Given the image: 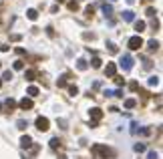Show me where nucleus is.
<instances>
[{
  "label": "nucleus",
  "instance_id": "obj_1",
  "mask_svg": "<svg viewBox=\"0 0 163 159\" xmlns=\"http://www.w3.org/2000/svg\"><path fill=\"white\" fill-rule=\"evenodd\" d=\"M93 153H95V155H101L103 159H107V157H113V151H111L109 147H105V145H101V143L93 145Z\"/></svg>",
  "mask_w": 163,
  "mask_h": 159
},
{
  "label": "nucleus",
  "instance_id": "obj_2",
  "mask_svg": "<svg viewBox=\"0 0 163 159\" xmlns=\"http://www.w3.org/2000/svg\"><path fill=\"white\" fill-rule=\"evenodd\" d=\"M129 48H131V50H139L141 46H143V38H141L139 34H135V36H131V38H129Z\"/></svg>",
  "mask_w": 163,
  "mask_h": 159
},
{
  "label": "nucleus",
  "instance_id": "obj_3",
  "mask_svg": "<svg viewBox=\"0 0 163 159\" xmlns=\"http://www.w3.org/2000/svg\"><path fill=\"white\" fill-rule=\"evenodd\" d=\"M133 63H135V60H133V57H131V55H123L119 65H121V68H123V71H131V68H133Z\"/></svg>",
  "mask_w": 163,
  "mask_h": 159
},
{
  "label": "nucleus",
  "instance_id": "obj_4",
  "mask_svg": "<svg viewBox=\"0 0 163 159\" xmlns=\"http://www.w3.org/2000/svg\"><path fill=\"white\" fill-rule=\"evenodd\" d=\"M48 125H50V121L47 117H36V129L38 131H48Z\"/></svg>",
  "mask_w": 163,
  "mask_h": 159
},
{
  "label": "nucleus",
  "instance_id": "obj_5",
  "mask_svg": "<svg viewBox=\"0 0 163 159\" xmlns=\"http://www.w3.org/2000/svg\"><path fill=\"white\" fill-rule=\"evenodd\" d=\"M89 115H91V119H93L95 123H97V121H99V119H101V117H103V111H101V109H99V107H93V109H91V111H89Z\"/></svg>",
  "mask_w": 163,
  "mask_h": 159
},
{
  "label": "nucleus",
  "instance_id": "obj_6",
  "mask_svg": "<svg viewBox=\"0 0 163 159\" xmlns=\"http://www.w3.org/2000/svg\"><path fill=\"white\" fill-rule=\"evenodd\" d=\"M115 73H117V65H115V63H107L105 75H107V77H115Z\"/></svg>",
  "mask_w": 163,
  "mask_h": 159
},
{
  "label": "nucleus",
  "instance_id": "obj_7",
  "mask_svg": "<svg viewBox=\"0 0 163 159\" xmlns=\"http://www.w3.org/2000/svg\"><path fill=\"white\" fill-rule=\"evenodd\" d=\"M20 147H24V149L32 147V139H30L28 135H22V137H20Z\"/></svg>",
  "mask_w": 163,
  "mask_h": 159
},
{
  "label": "nucleus",
  "instance_id": "obj_8",
  "mask_svg": "<svg viewBox=\"0 0 163 159\" xmlns=\"http://www.w3.org/2000/svg\"><path fill=\"white\" fill-rule=\"evenodd\" d=\"M18 105H20V109H22V111H26V109H32V99H26V97H24V99H20V103H18Z\"/></svg>",
  "mask_w": 163,
  "mask_h": 159
},
{
  "label": "nucleus",
  "instance_id": "obj_9",
  "mask_svg": "<svg viewBox=\"0 0 163 159\" xmlns=\"http://www.w3.org/2000/svg\"><path fill=\"white\" fill-rule=\"evenodd\" d=\"M123 20L133 22V20H135V12H133V10H125V12H123Z\"/></svg>",
  "mask_w": 163,
  "mask_h": 159
},
{
  "label": "nucleus",
  "instance_id": "obj_10",
  "mask_svg": "<svg viewBox=\"0 0 163 159\" xmlns=\"http://www.w3.org/2000/svg\"><path fill=\"white\" fill-rule=\"evenodd\" d=\"M103 95H105V97H123V91H119V89H115V91H109V89H107Z\"/></svg>",
  "mask_w": 163,
  "mask_h": 159
},
{
  "label": "nucleus",
  "instance_id": "obj_11",
  "mask_svg": "<svg viewBox=\"0 0 163 159\" xmlns=\"http://www.w3.org/2000/svg\"><path fill=\"white\" fill-rule=\"evenodd\" d=\"M26 16H28L30 20H36V18H38V12H36L34 8H28V10H26Z\"/></svg>",
  "mask_w": 163,
  "mask_h": 159
},
{
  "label": "nucleus",
  "instance_id": "obj_12",
  "mask_svg": "<svg viewBox=\"0 0 163 159\" xmlns=\"http://www.w3.org/2000/svg\"><path fill=\"white\" fill-rule=\"evenodd\" d=\"M145 26H147V24L143 22V20H135V30H137V32H143Z\"/></svg>",
  "mask_w": 163,
  "mask_h": 159
},
{
  "label": "nucleus",
  "instance_id": "obj_13",
  "mask_svg": "<svg viewBox=\"0 0 163 159\" xmlns=\"http://www.w3.org/2000/svg\"><path fill=\"white\" fill-rule=\"evenodd\" d=\"M87 67H89V65H87V60H83V58L77 60V68H79V71H87Z\"/></svg>",
  "mask_w": 163,
  "mask_h": 159
},
{
  "label": "nucleus",
  "instance_id": "obj_14",
  "mask_svg": "<svg viewBox=\"0 0 163 159\" xmlns=\"http://www.w3.org/2000/svg\"><path fill=\"white\" fill-rule=\"evenodd\" d=\"M16 127H18L20 131H24V129L28 127V121H24V119H18V121H16Z\"/></svg>",
  "mask_w": 163,
  "mask_h": 159
},
{
  "label": "nucleus",
  "instance_id": "obj_15",
  "mask_svg": "<svg viewBox=\"0 0 163 159\" xmlns=\"http://www.w3.org/2000/svg\"><path fill=\"white\" fill-rule=\"evenodd\" d=\"M67 6H69V10H73V12H77V10H79V2H77V0H70Z\"/></svg>",
  "mask_w": 163,
  "mask_h": 159
},
{
  "label": "nucleus",
  "instance_id": "obj_16",
  "mask_svg": "<svg viewBox=\"0 0 163 159\" xmlns=\"http://www.w3.org/2000/svg\"><path fill=\"white\" fill-rule=\"evenodd\" d=\"M147 85H149V87H157V85H159V77H149Z\"/></svg>",
  "mask_w": 163,
  "mask_h": 159
},
{
  "label": "nucleus",
  "instance_id": "obj_17",
  "mask_svg": "<svg viewBox=\"0 0 163 159\" xmlns=\"http://www.w3.org/2000/svg\"><path fill=\"white\" fill-rule=\"evenodd\" d=\"M103 12H105V16H111L113 14V6L111 4H103Z\"/></svg>",
  "mask_w": 163,
  "mask_h": 159
},
{
  "label": "nucleus",
  "instance_id": "obj_18",
  "mask_svg": "<svg viewBox=\"0 0 163 159\" xmlns=\"http://www.w3.org/2000/svg\"><path fill=\"white\" fill-rule=\"evenodd\" d=\"M4 105H6V109H8V111H12V109L16 107V101H14V99H6V103H4Z\"/></svg>",
  "mask_w": 163,
  "mask_h": 159
},
{
  "label": "nucleus",
  "instance_id": "obj_19",
  "mask_svg": "<svg viewBox=\"0 0 163 159\" xmlns=\"http://www.w3.org/2000/svg\"><path fill=\"white\" fill-rule=\"evenodd\" d=\"M137 105V101L135 99H125V109H133Z\"/></svg>",
  "mask_w": 163,
  "mask_h": 159
},
{
  "label": "nucleus",
  "instance_id": "obj_20",
  "mask_svg": "<svg viewBox=\"0 0 163 159\" xmlns=\"http://www.w3.org/2000/svg\"><path fill=\"white\" fill-rule=\"evenodd\" d=\"M50 147H52V149L60 147V139H58V137H52V139H50Z\"/></svg>",
  "mask_w": 163,
  "mask_h": 159
},
{
  "label": "nucleus",
  "instance_id": "obj_21",
  "mask_svg": "<svg viewBox=\"0 0 163 159\" xmlns=\"http://www.w3.org/2000/svg\"><path fill=\"white\" fill-rule=\"evenodd\" d=\"M107 48H109V53H113V55H115V53H119V48H117L115 42H107Z\"/></svg>",
  "mask_w": 163,
  "mask_h": 159
},
{
  "label": "nucleus",
  "instance_id": "obj_22",
  "mask_svg": "<svg viewBox=\"0 0 163 159\" xmlns=\"http://www.w3.org/2000/svg\"><path fill=\"white\" fill-rule=\"evenodd\" d=\"M69 95H70V97H77V95H79V89H77V85H70V87H69Z\"/></svg>",
  "mask_w": 163,
  "mask_h": 159
},
{
  "label": "nucleus",
  "instance_id": "obj_23",
  "mask_svg": "<svg viewBox=\"0 0 163 159\" xmlns=\"http://www.w3.org/2000/svg\"><path fill=\"white\" fill-rule=\"evenodd\" d=\"M12 77H14L12 71H4V73H2V81H12Z\"/></svg>",
  "mask_w": 163,
  "mask_h": 159
},
{
  "label": "nucleus",
  "instance_id": "obj_24",
  "mask_svg": "<svg viewBox=\"0 0 163 159\" xmlns=\"http://www.w3.org/2000/svg\"><path fill=\"white\" fill-rule=\"evenodd\" d=\"M34 75H36L34 71H26V73H24V79L26 81H34Z\"/></svg>",
  "mask_w": 163,
  "mask_h": 159
},
{
  "label": "nucleus",
  "instance_id": "obj_25",
  "mask_svg": "<svg viewBox=\"0 0 163 159\" xmlns=\"http://www.w3.org/2000/svg\"><path fill=\"white\" fill-rule=\"evenodd\" d=\"M24 68V60H14V71H22Z\"/></svg>",
  "mask_w": 163,
  "mask_h": 159
},
{
  "label": "nucleus",
  "instance_id": "obj_26",
  "mask_svg": "<svg viewBox=\"0 0 163 159\" xmlns=\"http://www.w3.org/2000/svg\"><path fill=\"white\" fill-rule=\"evenodd\" d=\"M91 63H93V68H101V63H103V60H101L99 57H95L93 60H91Z\"/></svg>",
  "mask_w": 163,
  "mask_h": 159
},
{
  "label": "nucleus",
  "instance_id": "obj_27",
  "mask_svg": "<svg viewBox=\"0 0 163 159\" xmlns=\"http://www.w3.org/2000/svg\"><path fill=\"white\" fill-rule=\"evenodd\" d=\"M28 95H30V97H36V95H38V87H28Z\"/></svg>",
  "mask_w": 163,
  "mask_h": 159
},
{
  "label": "nucleus",
  "instance_id": "obj_28",
  "mask_svg": "<svg viewBox=\"0 0 163 159\" xmlns=\"http://www.w3.org/2000/svg\"><path fill=\"white\" fill-rule=\"evenodd\" d=\"M147 45H149V48H151V50H157V48H159V42H157V40H149Z\"/></svg>",
  "mask_w": 163,
  "mask_h": 159
},
{
  "label": "nucleus",
  "instance_id": "obj_29",
  "mask_svg": "<svg viewBox=\"0 0 163 159\" xmlns=\"http://www.w3.org/2000/svg\"><path fill=\"white\" fill-rule=\"evenodd\" d=\"M135 151H137V153H143V151H145V145H143V143H135Z\"/></svg>",
  "mask_w": 163,
  "mask_h": 159
},
{
  "label": "nucleus",
  "instance_id": "obj_30",
  "mask_svg": "<svg viewBox=\"0 0 163 159\" xmlns=\"http://www.w3.org/2000/svg\"><path fill=\"white\" fill-rule=\"evenodd\" d=\"M57 87H58V89H62V87H67V81H65V77H60V79L57 81Z\"/></svg>",
  "mask_w": 163,
  "mask_h": 159
},
{
  "label": "nucleus",
  "instance_id": "obj_31",
  "mask_svg": "<svg viewBox=\"0 0 163 159\" xmlns=\"http://www.w3.org/2000/svg\"><path fill=\"white\" fill-rule=\"evenodd\" d=\"M83 38H85V40H93L95 34L93 32H83Z\"/></svg>",
  "mask_w": 163,
  "mask_h": 159
},
{
  "label": "nucleus",
  "instance_id": "obj_32",
  "mask_svg": "<svg viewBox=\"0 0 163 159\" xmlns=\"http://www.w3.org/2000/svg\"><path fill=\"white\" fill-rule=\"evenodd\" d=\"M93 12H95V8H93V6H87V10H85V14H87V16H89V18H91V16H93Z\"/></svg>",
  "mask_w": 163,
  "mask_h": 159
},
{
  "label": "nucleus",
  "instance_id": "obj_33",
  "mask_svg": "<svg viewBox=\"0 0 163 159\" xmlns=\"http://www.w3.org/2000/svg\"><path fill=\"white\" fill-rule=\"evenodd\" d=\"M113 79H115V83L119 85V87H121V85H125V79H123V77H113Z\"/></svg>",
  "mask_w": 163,
  "mask_h": 159
},
{
  "label": "nucleus",
  "instance_id": "obj_34",
  "mask_svg": "<svg viewBox=\"0 0 163 159\" xmlns=\"http://www.w3.org/2000/svg\"><path fill=\"white\" fill-rule=\"evenodd\" d=\"M143 67H145V68H151V67H153L151 60H149V58H143Z\"/></svg>",
  "mask_w": 163,
  "mask_h": 159
},
{
  "label": "nucleus",
  "instance_id": "obj_35",
  "mask_svg": "<svg viewBox=\"0 0 163 159\" xmlns=\"http://www.w3.org/2000/svg\"><path fill=\"white\" fill-rule=\"evenodd\" d=\"M147 159H159V155H157L155 151H149V155H147Z\"/></svg>",
  "mask_w": 163,
  "mask_h": 159
},
{
  "label": "nucleus",
  "instance_id": "obj_36",
  "mask_svg": "<svg viewBox=\"0 0 163 159\" xmlns=\"http://www.w3.org/2000/svg\"><path fill=\"white\" fill-rule=\"evenodd\" d=\"M57 123L60 125V129H67V121H65V119H58Z\"/></svg>",
  "mask_w": 163,
  "mask_h": 159
},
{
  "label": "nucleus",
  "instance_id": "obj_37",
  "mask_svg": "<svg viewBox=\"0 0 163 159\" xmlns=\"http://www.w3.org/2000/svg\"><path fill=\"white\" fill-rule=\"evenodd\" d=\"M157 12H155V8H147V16H155Z\"/></svg>",
  "mask_w": 163,
  "mask_h": 159
},
{
  "label": "nucleus",
  "instance_id": "obj_38",
  "mask_svg": "<svg viewBox=\"0 0 163 159\" xmlns=\"http://www.w3.org/2000/svg\"><path fill=\"white\" fill-rule=\"evenodd\" d=\"M47 34H48V36H55V30H52V26H47Z\"/></svg>",
  "mask_w": 163,
  "mask_h": 159
},
{
  "label": "nucleus",
  "instance_id": "obj_39",
  "mask_svg": "<svg viewBox=\"0 0 163 159\" xmlns=\"http://www.w3.org/2000/svg\"><path fill=\"white\" fill-rule=\"evenodd\" d=\"M127 2H129V4H133V2H135V0H127Z\"/></svg>",
  "mask_w": 163,
  "mask_h": 159
},
{
  "label": "nucleus",
  "instance_id": "obj_40",
  "mask_svg": "<svg viewBox=\"0 0 163 159\" xmlns=\"http://www.w3.org/2000/svg\"><path fill=\"white\" fill-rule=\"evenodd\" d=\"M58 159H67V157H65V155H60V157H58Z\"/></svg>",
  "mask_w": 163,
  "mask_h": 159
},
{
  "label": "nucleus",
  "instance_id": "obj_41",
  "mask_svg": "<svg viewBox=\"0 0 163 159\" xmlns=\"http://www.w3.org/2000/svg\"><path fill=\"white\" fill-rule=\"evenodd\" d=\"M57 2H65V0H57Z\"/></svg>",
  "mask_w": 163,
  "mask_h": 159
},
{
  "label": "nucleus",
  "instance_id": "obj_42",
  "mask_svg": "<svg viewBox=\"0 0 163 159\" xmlns=\"http://www.w3.org/2000/svg\"><path fill=\"white\" fill-rule=\"evenodd\" d=\"M0 87H2V81H0Z\"/></svg>",
  "mask_w": 163,
  "mask_h": 159
},
{
  "label": "nucleus",
  "instance_id": "obj_43",
  "mask_svg": "<svg viewBox=\"0 0 163 159\" xmlns=\"http://www.w3.org/2000/svg\"><path fill=\"white\" fill-rule=\"evenodd\" d=\"M147 2H151V0H147Z\"/></svg>",
  "mask_w": 163,
  "mask_h": 159
},
{
  "label": "nucleus",
  "instance_id": "obj_44",
  "mask_svg": "<svg viewBox=\"0 0 163 159\" xmlns=\"http://www.w3.org/2000/svg\"><path fill=\"white\" fill-rule=\"evenodd\" d=\"M0 68H2V65H0Z\"/></svg>",
  "mask_w": 163,
  "mask_h": 159
}]
</instances>
